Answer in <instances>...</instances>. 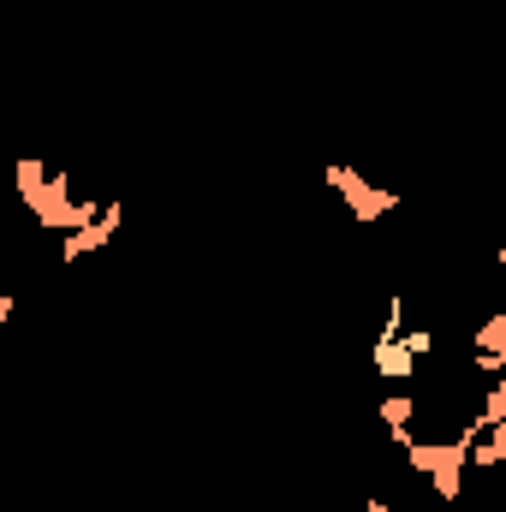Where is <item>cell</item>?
Returning a JSON list of instances; mask_svg holds the SVG:
<instances>
[{
  "label": "cell",
  "instance_id": "obj_8",
  "mask_svg": "<svg viewBox=\"0 0 506 512\" xmlns=\"http://www.w3.org/2000/svg\"><path fill=\"white\" fill-rule=\"evenodd\" d=\"M399 334H405V298L393 292V298H387V316H381V328H376V340H370V346H393Z\"/></svg>",
  "mask_w": 506,
  "mask_h": 512
},
{
  "label": "cell",
  "instance_id": "obj_6",
  "mask_svg": "<svg viewBox=\"0 0 506 512\" xmlns=\"http://www.w3.org/2000/svg\"><path fill=\"white\" fill-rule=\"evenodd\" d=\"M42 185H48V161H36V155H24V161H12V191H18V203L36 215V203H42Z\"/></svg>",
  "mask_w": 506,
  "mask_h": 512
},
{
  "label": "cell",
  "instance_id": "obj_5",
  "mask_svg": "<svg viewBox=\"0 0 506 512\" xmlns=\"http://www.w3.org/2000/svg\"><path fill=\"white\" fill-rule=\"evenodd\" d=\"M376 411H381V429L393 435V447H411V441H417V435H411V411H417L411 393H387Z\"/></svg>",
  "mask_w": 506,
  "mask_h": 512
},
{
  "label": "cell",
  "instance_id": "obj_11",
  "mask_svg": "<svg viewBox=\"0 0 506 512\" xmlns=\"http://www.w3.org/2000/svg\"><path fill=\"white\" fill-rule=\"evenodd\" d=\"M352 512H393L381 495H364V501H352Z\"/></svg>",
  "mask_w": 506,
  "mask_h": 512
},
{
  "label": "cell",
  "instance_id": "obj_4",
  "mask_svg": "<svg viewBox=\"0 0 506 512\" xmlns=\"http://www.w3.org/2000/svg\"><path fill=\"white\" fill-rule=\"evenodd\" d=\"M120 221H126V203H102L90 227H78V233H60V262H78V256H96L102 245H114Z\"/></svg>",
  "mask_w": 506,
  "mask_h": 512
},
{
  "label": "cell",
  "instance_id": "obj_13",
  "mask_svg": "<svg viewBox=\"0 0 506 512\" xmlns=\"http://www.w3.org/2000/svg\"><path fill=\"white\" fill-rule=\"evenodd\" d=\"M292 512H304V507H292Z\"/></svg>",
  "mask_w": 506,
  "mask_h": 512
},
{
  "label": "cell",
  "instance_id": "obj_10",
  "mask_svg": "<svg viewBox=\"0 0 506 512\" xmlns=\"http://www.w3.org/2000/svg\"><path fill=\"white\" fill-rule=\"evenodd\" d=\"M12 316H18V298H12V292H6V286H0V328H6V322H12Z\"/></svg>",
  "mask_w": 506,
  "mask_h": 512
},
{
  "label": "cell",
  "instance_id": "obj_9",
  "mask_svg": "<svg viewBox=\"0 0 506 512\" xmlns=\"http://www.w3.org/2000/svg\"><path fill=\"white\" fill-rule=\"evenodd\" d=\"M477 423H506V376L501 382H489L483 405H477Z\"/></svg>",
  "mask_w": 506,
  "mask_h": 512
},
{
  "label": "cell",
  "instance_id": "obj_12",
  "mask_svg": "<svg viewBox=\"0 0 506 512\" xmlns=\"http://www.w3.org/2000/svg\"><path fill=\"white\" fill-rule=\"evenodd\" d=\"M304 512H352V507H304Z\"/></svg>",
  "mask_w": 506,
  "mask_h": 512
},
{
  "label": "cell",
  "instance_id": "obj_3",
  "mask_svg": "<svg viewBox=\"0 0 506 512\" xmlns=\"http://www.w3.org/2000/svg\"><path fill=\"white\" fill-rule=\"evenodd\" d=\"M423 352H435V328H411L393 346H370V364H376L381 382H411V370H417Z\"/></svg>",
  "mask_w": 506,
  "mask_h": 512
},
{
  "label": "cell",
  "instance_id": "obj_2",
  "mask_svg": "<svg viewBox=\"0 0 506 512\" xmlns=\"http://www.w3.org/2000/svg\"><path fill=\"white\" fill-rule=\"evenodd\" d=\"M322 179H328V191H340V197H346L352 221H364V227H370V221H381L387 209H399V197H393L387 185H370L352 161H328V173H322Z\"/></svg>",
  "mask_w": 506,
  "mask_h": 512
},
{
  "label": "cell",
  "instance_id": "obj_7",
  "mask_svg": "<svg viewBox=\"0 0 506 512\" xmlns=\"http://www.w3.org/2000/svg\"><path fill=\"white\" fill-rule=\"evenodd\" d=\"M477 352L506 358V310H489V316H483V328H477Z\"/></svg>",
  "mask_w": 506,
  "mask_h": 512
},
{
  "label": "cell",
  "instance_id": "obj_1",
  "mask_svg": "<svg viewBox=\"0 0 506 512\" xmlns=\"http://www.w3.org/2000/svg\"><path fill=\"white\" fill-rule=\"evenodd\" d=\"M405 459H411V471H423L429 483H435V495L441 501H459L465 495V441H411V447H399Z\"/></svg>",
  "mask_w": 506,
  "mask_h": 512
}]
</instances>
